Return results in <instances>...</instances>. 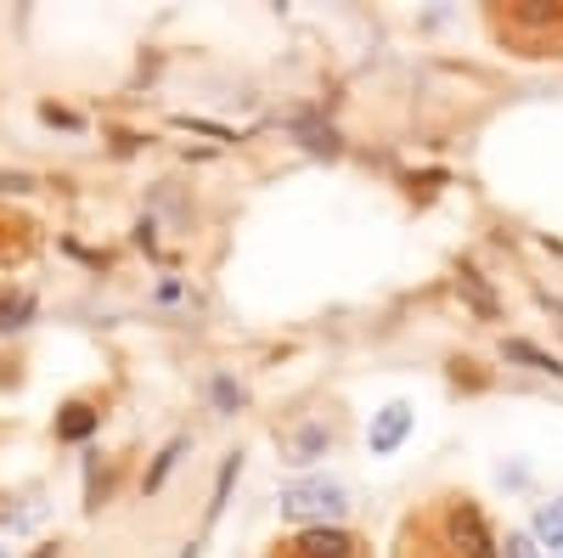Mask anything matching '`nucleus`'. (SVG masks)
I'll list each match as a JSON object with an SVG mask.
<instances>
[{
  "mask_svg": "<svg viewBox=\"0 0 563 558\" xmlns=\"http://www.w3.org/2000/svg\"><path fill=\"white\" fill-rule=\"evenodd\" d=\"M462 294H467V299H474V305H479V310H485V316H490V310H496V305H490V294H485V288H479V276H474V271H462Z\"/></svg>",
  "mask_w": 563,
  "mask_h": 558,
  "instance_id": "obj_10",
  "label": "nucleus"
},
{
  "mask_svg": "<svg viewBox=\"0 0 563 558\" xmlns=\"http://www.w3.org/2000/svg\"><path fill=\"white\" fill-rule=\"evenodd\" d=\"M90 429H97V412H90V406H68V412H63V424H57L63 440H85Z\"/></svg>",
  "mask_w": 563,
  "mask_h": 558,
  "instance_id": "obj_7",
  "label": "nucleus"
},
{
  "mask_svg": "<svg viewBox=\"0 0 563 558\" xmlns=\"http://www.w3.org/2000/svg\"><path fill=\"white\" fill-rule=\"evenodd\" d=\"M507 355H512V361H525V366H536V372H563L558 355H541V350L525 344V339H507Z\"/></svg>",
  "mask_w": 563,
  "mask_h": 558,
  "instance_id": "obj_8",
  "label": "nucleus"
},
{
  "mask_svg": "<svg viewBox=\"0 0 563 558\" xmlns=\"http://www.w3.org/2000/svg\"><path fill=\"white\" fill-rule=\"evenodd\" d=\"M180 558H198V547H186V552H180Z\"/></svg>",
  "mask_w": 563,
  "mask_h": 558,
  "instance_id": "obj_14",
  "label": "nucleus"
},
{
  "mask_svg": "<svg viewBox=\"0 0 563 558\" xmlns=\"http://www.w3.org/2000/svg\"><path fill=\"white\" fill-rule=\"evenodd\" d=\"M214 401H220V406H238V401H243V390L220 379V384H214Z\"/></svg>",
  "mask_w": 563,
  "mask_h": 558,
  "instance_id": "obj_13",
  "label": "nucleus"
},
{
  "mask_svg": "<svg viewBox=\"0 0 563 558\" xmlns=\"http://www.w3.org/2000/svg\"><path fill=\"white\" fill-rule=\"evenodd\" d=\"M411 401H389V406H378L372 412V429H366V446H372V457H395L400 451V440L411 435Z\"/></svg>",
  "mask_w": 563,
  "mask_h": 558,
  "instance_id": "obj_2",
  "label": "nucleus"
},
{
  "mask_svg": "<svg viewBox=\"0 0 563 558\" xmlns=\"http://www.w3.org/2000/svg\"><path fill=\"white\" fill-rule=\"evenodd\" d=\"M445 530H451V547H456V552L490 558V530H485V519H479L474 502H456L451 514H445Z\"/></svg>",
  "mask_w": 563,
  "mask_h": 558,
  "instance_id": "obj_3",
  "label": "nucleus"
},
{
  "mask_svg": "<svg viewBox=\"0 0 563 558\" xmlns=\"http://www.w3.org/2000/svg\"><path fill=\"white\" fill-rule=\"evenodd\" d=\"M180 457H186V440H169V446H164V457H158L153 469H147V491H158V485L169 480V469H175Z\"/></svg>",
  "mask_w": 563,
  "mask_h": 558,
  "instance_id": "obj_9",
  "label": "nucleus"
},
{
  "mask_svg": "<svg viewBox=\"0 0 563 558\" xmlns=\"http://www.w3.org/2000/svg\"><path fill=\"white\" fill-rule=\"evenodd\" d=\"M276 507H282V519H299V525H339L344 514H350V491L339 485V480H327V474H316V480H294V485H282V496H276Z\"/></svg>",
  "mask_w": 563,
  "mask_h": 558,
  "instance_id": "obj_1",
  "label": "nucleus"
},
{
  "mask_svg": "<svg viewBox=\"0 0 563 558\" xmlns=\"http://www.w3.org/2000/svg\"><path fill=\"white\" fill-rule=\"evenodd\" d=\"M29 310V299L18 294V299H0V328H18V316Z\"/></svg>",
  "mask_w": 563,
  "mask_h": 558,
  "instance_id": "obj_11",
  "label": "nucleus"
},
{
  "mask_svg": "<svg viewBox=\"0 0 563 558\" xmlns=\"http://www.w3.org/2000/svg\"><path fill=\"white\" fill-rule=\"evenodd\" d=\"M282 451H288V462H310V457H321V451H327V429H299Z\"/></svg>",
  "mask_w": 563,
  "mask_h": 558,
  "instance_id": "obj_6",
  "label": "nucleus"
},
{
  "mask_svg": "<svg viewBox=\"0 0 563 558\" xmlns=\"http://www.w3.org/2000/svg\"><path fill=\"white\" fill-rule=\"evenodd\" d=\"M536 541H547V547H563V496L536 507Z\"/></svg>",
  "mask_w": 563,
  "mask_h": 558,
  "instance_id": "obj_5",
  "label": "nucleus"
},
{
  "mask_svg": "<svg viewBox=\"0 0 563 558\" xmlns=\"http://www.w3.org/2000/svg\"><path fill=\"white\" fill-rule=\"evenodd\" d=\"M282 558H355V541H350L339 525H316V530L294 536Z\"/></svg>",
  "mask_w": 563,
  "mask_h": 558,
  "instance_id": "obj_4",
  "label": "nucleus"
},
{
  "mask_svg": "<svg viewBox=\"0 0 563 558\" xmlns=\"http://www.w3.org/2000/svg\"><path fill=\"white\" fill-rule=\"evenodd\" d=\"M0 558H7V552H0Z\"/></svg>",
  "mask_w": 563,
  "mask_h": 558,
  "instance_id": "obj_15",
  "label": "nucleus"
},
{
  "mask_svg": "<svg viewBox=\"0 0 563 558\" xmlns=\"http://www.w3.org/2000/svg\"><path fill=\"white\" fill-rule=\"evenodd\" d=\"M507 558H536V541L530 536H507Z\"/></svg>",
  "mask_w": 563,
  "mask_h": 558,
  "instance_id": "obj_12",
  "label": "nucleus"
}]
</instances>
